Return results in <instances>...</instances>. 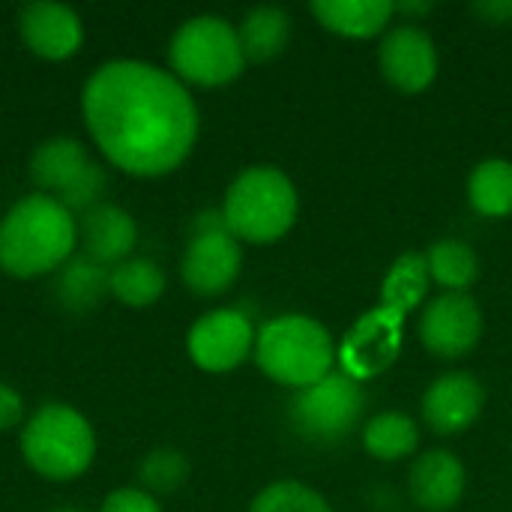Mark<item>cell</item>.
Wrapping results in <instances>:
<instances>
[{"mask_svg": "<svg viewBox=\"0 0 512 512\" xmlns=\"http://www.w3.org/2000/svg\"><path fill=\"white\" fill-rule=\"evenodd\" d=\"M81 108L105 159L135 177L180 168L198 138V108L189 90L153 63H102L84 84Z\"/></svg>", "mask_w": 512, "mask_h": 512, "instance_id": "1", "label": "cell"}, {"mask_svg": "<svg viewBox=\"0 0 512 512\" xmlns=\"http://www.w3.org/2000/svg\"><path fill=\"white\" fill-rule=\"evenodd\" d=\"M78 243L75 216L45 192H33L9 207L0 222V270L33 279L63 267Z\"/></svg>", "mask_w": 512, "mask_h": 512, "instance_id": "2", "label": "cell"}, {"mask_svg": "<svg viewBox=\"0 0 512 512\" xmlns=\"http://www.w3.org/2000/svg\"><path fill=\"white\" fill-rule=\"evenodd\" d=\"M333 339L327 327L306 315H282L255 336V360L267 378L297 393L324 381L333 369Z\"/></svg>", "mask_w": 512, "mask_h": 512, "instance_id": "3", "label": "cell"}, {"mask_svg": "<svg viewBox=\"0 0 512 512\" xmlns=\"http://www.w3.org/2000/svg\"><path fill=\"white\" fill-rule=\"evenodd\" d=\"M297 189L294 183L270 165L246 168L225 195V225L234 240L273 243L291 231L297 222Z\"/></svg>", "mask_w": 512, "mask_h": 512, "instance_id": "4", "label": "cell"}, {"mask_svg": "<svg viewBox=\"0 0 512 512\" xmlns=\"http://www.w3.org/2000/svg\"><path fill=\"white\" fill-rule=\"evenodd\" d=\"M21 456L45 480H75L96 456L93 426L69 405H42L21 432Z\"/></svg>", "mask_w": 512, "mask_h": 512, "instance_id": "5", "label": "cell"}, {"mask_svg": "<svg viewBox=\"0 0 512 512\" xmlns=\"http://www.w3.org/2000/svg\"><path fill=\"white\" fill-rule=\"evenodd\" d=\"M171 69L192 84L222 87L240 78L246 54L237 30L219 15H195L171 39Z\"/></svg>", "mask_w": 512, "mask_h": 512, "instance_id": "6", "label": "cell"}, {"mask_svg": "<svg viewBox=\"0 0 512 512\" xmlns=\"http://www.w3.org/2000/svg\"><path fill=\"white\" fill-rule=\"evenodd\" d=\"M363 390L345 372H330L324 381L300 390L291 402V420L297 432L318 444L348 438L363 414Z\"/></svg>", "mask_w": 512, "mask_h": 512, "instance_id": "7", "label": "cell"}, {"mask_svg": "<svg viewBox=\"0 0 512 512\" xmlns=\"http://www.w3.org/2000/svg\"><path fill=\"white\" fill-rule=\"evenodd\" d=\"M255 327L237 309H216L198 318L189 330L186 348L198 369L231 372L255 351Z\"/></svg>", "mask_w": 512, "mask_h": 512, "instance_id": "8", "label": "cell"}, {"mask_svg": "<svg viewBox=\"0 0 512 512\" xmlns=\"http://www.w3.org/2000/svg\"><path fill=\"white\" fill-rule=\"evenodd\" d=\"M399 348H402V315L378 306L375 312L363 315L351 327V333L342 342L339 360L345 375L360 384L384 375L396 363Z\"/></svg>", "mask_w": 512, "mask_h": 512, "instance_id": "9", "label": "cell"}, {"mask_svg": "<svg viewBox=\"0 0 512 512\" xmlns=\"http://www.w3.org/2000/svg\"><path fill=\"white\" fill-rule=\"evenodd\" d=\"M483 336V312L468 294H441L420 318V339L441 360L465 357Z\"/></svg>", "mask_w": 512, "mask_h": 512, "instance_id": "10", "label": "cell"}, {"mask_svg": "<svg viewBox=\"0 0 512 512\" xmlns=\"http://www.w3.org/2000/svg\"><path fill=\"white\" fill-rule=\"evenodd\" d=\"M243 267V249L228 231L192 234L183 255V282L198 297H216L234 285Z\"/></svg>", "mask_w": 512, "mask_h": 512, "instance_id": "11", "label": "cell"}, {"mask_svg": "<svg viewBox=\"0 0 512 512\" xmlns=\"http://www.w3.org/2000/svg\"><path fill=\"white\" fill-rule=\"evenodd\" d=\"M381 72L402 93L426 90L438 75V51L426 30L414 24L393 27L381 42Z\"/></svg>", "mask_w": 512, "mask_h": 512, "instance_id": "12", "label": "cell"}, {"mask_svg": "<svg viewBox=\"0 0 512 512\" xmlns=\"http://www.w3.org/2000/svg\"><path fill=\"white\" fill-rule=\"evenodd\" d=\"M486 390L471 372H447L435 378L423 396V420L435 435L465 432L483 411Z\"/></svg>", "mask_w": 512, "mask_h": 512, "instance_id": "13", "label": "cell"}, {"mask_svg": "<svg viewBox=\"0 0 512 512\" xmlns=\"http://www.w3.org/2000/svg\"><path fill=\"white\" fill-rule=\"evenodd\" d=\"M18 30L27 48L45 60H66L84 42V27L78 12L51 0L27 3L18 15Z\"/></svg>", "mask_w": 512, "mask_h": 512, "instance_id": "14", "label": "cell"}, {"mask_svg": "<svg viewBox=\"0 0 512 512\" xmlns=\"http://www.w3.org/2000/svg\"><path fill=\"white\" fill-rule=\"evenodd\" d=\"M465 486V465L450 450H429L408 471V495L426 512L453 510L462 501Z\"/></svg>", "mask_w": 512, "mask_h": 512, "instance_id": "15", "label": "cell"}, {"mask_svg": "<svg viewBox=\"0 0 512 512\" xmlns=\"http://www.w3.org/2000/svg\"><path fill=\"white\" fill-rule=\"evenodd\" d=\"M78 240L84 246V255L102 267L129 261V252L138 240L135 219L117 207V204H96L81 216Z\"/></svg>", "mask_w": 512, "mask_h": 512, "instance_id": "16", "label": "cell"}, {"mask_svg": "<svg viewBox=\"0 0 512 512\" xmlns=\"http://www.w3.org/2000/svg\"><path fill=\"white\" fill-rule=\"evenodd\" d=\"M390 0H315L312 15L339 36L351 39H369L381 33L393 18Z\"/></svg>", "mask_w": 512, "mask_h": 512, "instance_id": "17", "label": "cell"}, {"mask_svg": "<svg viewBox=\"0 0 512 512\" xmlns=\"http://www.w3.org/2000/svg\"><path fill=\"white\" fill-rule=\"evenodd\" d=\"M87 165H90V156H87L81 141H75V138H51V141L36 147V153L30 159V177L45 195L54 192V198H57L60 192H66V186Z\"/></svg>", "mask_w": 512, "mask_h": 512, "instance_id": "18", "label": "cell"}, {"mask_svg": "<svg viewBox=\"0 0 512 512\" xmlns=\"http://www.w3.org/2000/svg\"><path fill=\"white\" fill-rule=\"evenodd\" d=\"M237 36L249 63H267L291 42V15L279 6H255L243 15Z\"/></svg>", "mask_w": 512, "mask_h": 512, "instance_id": "19", "label": "cell"}, {"mask_svg": "<svg viewBox=\"0 0 512 512\" xmlns=\"http://www.w3.org/2000/svg\"><path fill=\"white\" fill-rule=\"evenodd\" d=\"M363 447L378 462H399V459H408L411 453H417L420 429H417V423L408 414L384 411V414H378V417H372L366 423Z\"/></svg>", "mask_w": 512, "mask_h": 512, "instance_id": "20", "label": "cell"}, {"mask_svg": "<svg viewBox=\"0 0 512 512\" xmlns=\"http://www.w3.org/2000/svg\"><path fill=\"white\" fill-rule=\"evenodd\" d=\"M429 264L423 252H405L387 273L384 288H381V309H390L396 315H408L411 309H417V303L426 297L429 291Z\"/></svg>", "mask_w": 512, "mask_h": 512, "instance_id": "21", "label": "cell"}, {"mask_svg": "<svg viewBox=\"0 0 512 512\" xmlns=\"http://www.w3.org/2000/svg\"><path fill=\"white\" fill-rule=\"evenodd\" d=\"M111 279V270L90 261L87 255L72 258L60 267V279H57V297L69 312H90L93 306H99V300L105 297Z\"/></svg>", "mask_w": 512, "mask_h": 512, "instance_id": "22", "label": "cell"}, {"mask_svg": "<svg viewBox=\"0 0 512 512\" xmlns=\"http://www.w3.org/2000/svg\"><path fill=\"white\" fill-rule=\"evenodd\" d=\"M468 198L480 216L504 219L512 213V162L486 159L468 177Z\"/></svg>", "mask_w": 512, "mask_h": 512, "instance_id": "23", "label": "cell"}, {"mask_svg": "<svg viewBox=\"0 0 512 512\" xmlns=\"http://www.w3.org/2000/svg\"><path fill=\"white\" fill-rule=\"evenodd\" d=\"M426 264L432 282L447 288V294H465V288H471L480 276V258L462 240H438L426 252Z\"/></svg>", "mask_w": 512, "mask_h": 512, "instance_id": "24", "label": "cell"}, {"mask_svg": "<svg viewBox=\"0 0 512 512\" xmlns=\"http://www.w3.org/2000/svg\"><path fill=\"white\" fill-rule=\"evenodd\" d=\"M111 294L135 309H144L150 303H156L165 291V273L150 261V258H129L123 264H117L111 270L108 279Z\"/></svg>", "mask_w": 512, "mask_h": 512, "instance_id": "25", "label": "cell"}, {"mask_svg": "<svg viewBox=\"0 0 512 512\" xmlns=\"http://www.w3.org/2000/svg\"><path fill=\"white\" fill-rule=\"evenodd\" d=\"M186 477H189V459L174 447H156L138 465V480L147 495L150 492L171 495L186 483Z\"/></svg>", "mask_w": 512, "mask_h": 512, "instance_id": "26", "label": "cell"}, {"mask_svg": "<svg viewBox=\"0 0 512 512\" xmlns=\"http://www.w3.org/2000/svg\"><path fill=\"white\" fill-rule=\"evenodd\" d=\"M249 512H333L330 504L309 486L294 483V480H282L267 486Z\"/></svg>", "mask_w": 512, "mask_h": 512, "instance_id": "27", "label": "cell"}, {"mask_svg": "<svg viewBox=\"0 0 512 512\" xmlns=\"http://www.w3.org/2000/svg\"><path fill=\"white\" fill-rule=\"evenodd\" d=\"M105 189H108V174H105V168H99L96 162H90V165L66 186V192L57 195V201L75 216V213L93 210V207L99 204V198L105 195Z\"/></svg>", "mask_w": 512, "mask_h": 512, "instance_id": "28", "label": "cell"}, {"mask_svg": "<svg viewBox=\"0 0 512 512\" xmlns=\"http://www.w3.org/2000/svg\"><path fill=\"white\" fill-rule=\"evenodd\" d=\"M99 512H162V507L144 489H117L102 501Z\"/></svg>", "mask_w": 512, "mask_h": 512, "instance_id": "29", "label": "cell"}, {"mask_svg": "<svg viewBox=\"0 0 512 512\" xmlns=\"http://www.w3.org/2000/svg\"><path fill=\"white\" fill-rule=\"evenodd\" d=\"M24 414V399L18 390H12L9 384H0V432L12 429Z\"/></svg>", "mask_w": 512, "mask_h": 512, "instance_id": "30", "label": "cell"}, {"mask_svg": "<svg viewBox=\"0 0 512 512\" xmlns=\"http://www.w3.org/2000/svg\"><path fill=\"white\" fill-rule=\"evenodd\" d=\"M474 12L477 15H483L486 21H492V24H507L512 18V3H477L474 6Z\"/></svg>", "mask_w": 512, "mask_h": 512, "instance_id": "31", "label": "cell"}, {"mask_svg": "<svg viewBox=\"0 0 512 512\" xmlns=\"http://www.w3.org/2000/svg\"><path fill=\"white\" fill-rule=\"evenodd\" d=\"M396 12H405V15H429L435 9V3L429 0H420V3H393Z\"/></svg>", "mask_w": 512, "mask_h": 512, "instance_id": "32", "label": "cell"}, {"mask_svg": "<svg viewBox=\"0 0 512 512\" xmlns=\"http://www.w3.org/2000/svg\"><path fill=\"white\" fill-rule=\"evenodd\" d=\"M57 512H78V510H57Z\"/></svg>", "mask_w": 512, "mask_h": 512, "instance_id": "33", "label": "cell"}]
</instances>
